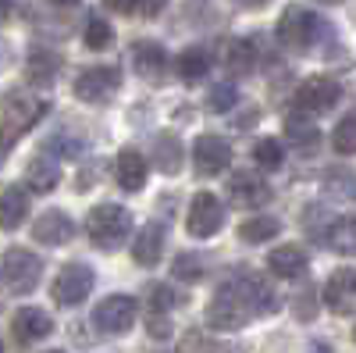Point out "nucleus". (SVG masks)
<instances>
[{
	"instance_id": "nucleus-41",
	"label": "nucleus",
	"mask_w": 356,
	"mask_h": 353,
	"mask_svg": "<svg viewBox=\"0 0 356 353\" xmlns=\"http://www.w3.org/2000/svg\"><path fill=\"white\" fill-rule=\"evenodd\" d=\"M50 4H57V8H75L79 0H50Z\"/></svg>"
},
{
	"instance_id": "nucleus-17",
	"label": "nucleus",
	"mask_w": 356,
	"mask_h": 353,
	"mask_svg": "<svg viewBox=\"0 0 356 353\" xmlns=\"http://www.w3.org/2000/svg\"><path fill=\"white\" fill-rule=\"evenodd\" d=\"M25 182H29V189L33 193H50L57 182H61V164H57V157L54 154H36L33 161H29V168H25Z\"/></svg>"
},
{
	"instance_id": "nucleus-35",
	"label": "nucleus",
	"mask_w": 356,
	"mask_h": 353,
	"mask_svg": "<svg viewBox=\"0 0 356 353\" xmlns=\"http://www.w3.org/2000/svg\"><path fill=\"white\" fill-rule=\"evenodd\" d=\"M235 104H239V90H235L232 82L214 86L211 97H207V111H211V114H225V111H232Z\"/></svg>"
},
{
	"instance_id": "nucleus-40",
	"label": "nucleus",
	"mask_w": 356,
	"mask_h": 353,
	"mask_svg": "<svg viewBox=\"0 0 356 353\" xmlns=\"http://www.w3.org/2000/svg\"><path fill=\"white\" fill-rule=\"evenodd\" d=\"M310 353H332V346H328V343H314Z\"/></svg>"
},
{
	"instance_id": "nucleus-32",
	"label": "nucleus",
	"mask_w": 356,
	"mask_h": 353,
	"mask_svg": "<svg viewBox=\"0 0 356 353\" xmlns=\"http://www.w3.org/2000/svg\"><path fill=\"white\" fill-rule=\"evenodd\" d=\"M253 157L264 171H278L285 164V150H282V143L278 139H257L253 143Z\"/></svg>"
},
{
	"instance_id": "nucleus-37",
	"label": "nucleus",
	"mask_w": 356,
	"mask_h": 353,
	"mask_svg": "<svg viewBox=\"0 0 356 353\" xmlns=\"http://www.w3.org/2000/svg\"><path fill=\"white\" fill-rule=\"evenodd\" d=\"M146 329H150L154 339H168L171 336V321L168 317H146Z\"/></svg>"
},
{
	"instance_id": "nucleus-30",
	"label": "nucleus",
	"mask_w": 356,
	"mask_h": 353,
	"mask_svg": "<svg viewBox=\"0 0 356 353\" xmlns=\"http://www.w3.org/2000/svg\"><path fill=\"white\" fill-rule=\"evenodd\" d=\"M82 40H86L89 50H107V47L114 43V29H111V22H107L104 15H89Z\"/></svg>"
},
{
	"instance_id": "nucleus-14",
	"label": "nucleus",
	"mask_w": 356,
	"mask_h": 353,
	"mask_svg": "<svg viewBox=\"0 0 356 353\" xmlns=\"http://www.w3.org/2000/svg\"><path fill=\"white\" fill-rule=\"evenodd\" d=\"M11 332L18 343H40L54 332V317L40 307H18L11 317Z\"/></svg>"
},
{
	"instance_id": "nucleus-11",
	"label": "nucleus",
	"mask_w": 356,
	"mask_h": 353,
	"mask_svg": "<svg viewBox=\"0 0 356 353\" xmlns=\"http://www.w3.org/2000/svg\"><path fill=\"white\" fill-rule=\"evenodd\" d=\"M342 100V86L328 75H310L307 82H300V90H296V104H300L303 111H332L335 104Z\"/></svg>"
},
{
	"instance_id": "nucleus-9",
	"label": "nucleus",
	"mask_w": 356,
	"mask_h": 353,
	"mask_svg": "<svg viewBox=\"0 0 356 353\" xmlns=\"http://www.w3.org/2000/svg\"><path fill=\"white\" fill-rule=\"evenodd\" d=\"M225 225V203L214 196V193H196L193 203H189V235H196V240H211V235H218Z\"/></svg>"
},
{
	"instance_id": "nucleus-44",
	"label": "nucleus",
	"mask_w": 356,
	"mask_h": 353,
	"mask_svg": "<svg viewBox=\"0 0 356 353\" xmlns=\"http://www.w3.org/2000/svg\"><path fill=\"white\" fill-rule=\"evenodd\" d=\"M47 353H65V350H47Z\"/></svg>"
},
{
	"instance_id": "nucleus-27",
	"label": "nucleus",
	"mask_w": 356,
	"mask_h": 353,
	"mask_svg": "<svg viewBox=\"0 0 356 353\" xmlns=\"http://www.w3.org/2000/svg\"><path fill=\"white\" fill-rule=\"evenodd\" d=\"M278 232H282V221H278V218L260 214V218H250V221H243V225H239V240H243V243H250V246H257V243L275 240Z\"/></svg>"
},
{
	"instance_id": "nucleus-1",
	"label": "nucleus",
	"mask_w": 356,
	"mask_h": 353,
	"mask_svg": "<svg viewBox=\"0 0 356 353\" xmlns=\"http://www.w3.org/2000/svg\"><path fill=\"white\" fill-rule=\"evenodd\" d=\"M278 307H282V300L271 289V282H264V275H257V272H239L218 285L214 300L207 304L203 321L214 332H239L253 317L275 314Z\"/></svg>"
},
{
	"instance_id": "nucleus-21",
	"label": "nucleus",
	"mask_w": 356,
	"mask_h": 353,
	"mask_svg": "<svg viewBox=\"0 0 356 353\" xmlns=\"http://www.w3.org/2000/svg\"><path fill=\"white\" fill-rule=\"evenodd\" d=\"M267 268L278 279H303L307 275V253L300 246H278L267 257Z\"/></svg>"
},
{
	"instance_id": "nucleus-4",
	"label": "nucleus",
	"mask_w": 356,
	"mask_h": 353,
	"mask_svg": "<svg viewBox=\"0 0 356 353\" xmlns=\"http://www.w3.org/2000/svg\"><path fill=\"white\" fill-rule=\"evenodd\" d=\"M0 279L4 285L15 292V297H25V292H33L43 279V260L29 250H8L4 260H0Z\"/></svg>"
},
{
	"instance_id": "nucleus-25",
	"label": "nucleus",
	"mask_w": 356,
	"mask_h": 353,
	"mask_svg": "<svg viewBox=\"0 0 356 353\" xmlns=\"http://www.w3.org/2000/svg\"><path fill=\"white\" fill-rule=\"evenodd\" d=\"M328 250H335L339 257H356V218H339L332 221V228L324 232Z\"/></svg>"
},
{
	"instance_id": "nucleus-3",
	"label": "nucleus",
	"mask_w": 356,
	"mask_h": 353,
	"mask_svg": "<svg viewBox=\"0 0 356 353\" xmlns=\"http://www.w3.org/2000/svg\"><path fill=\"white\" fill-rule=\"evenodd\" d=\"M86 232H89V243L97 250L114 253L132 235V211L122 207V203H97L86 218Z\"/></svg>"
},
{
	"instance_id": "nucleus-29",
	"label": "nucleus",
	"mask_w": 356,
	"mask_h": 353,
	"mask_svg": "<svg viewBox=\"0 0 356 353\" xmlns=\"http://www.w3.org/2000/svg\"><path fill=\"white\" fill-rule=\"evenodd\" d=\"M178 304H182V297H178L171 285L157 282V285H150V292H146V317H168Z\"/></svg>"
},
{
	"instance_id": "nucleus-12",
	"label": "nucleus",
	"mask_w": 356,
	"mask_h": 353,
	"mask_svg": "<svg viewBox=\"0 0 356 353\" xmlns=\"http://www.w3.org/2000/svg\"><path fill=\"white\" fill-rule=\"evenodd\" d=\"M228 196H232L235 207L257 211V207H264V203H271V186L253 171H235L228 179Z\"/></svg>"
},
{
	"instance_id": "nucleus-34",
	"label": "nucleus",
	"mask_w": 356,
	"mask_h": 353,
	"mask_svg": "<svg viewBox=\"0 0 356 353\" xmlns=\"http://www.w3.org/2000/svg\"><path fill=\"white\" fill-rule=\"evenodd\" d=\"M111 8H118L122 15H143V18H157L164 8H168V0H107Z\"/></svg>"
},
{
	"instance_id": "nucleus-38",
	"label": "nucleus",
	"mask_w": 356,
	"mask_h": 353,
	"mask_svg": "<svg viewBox=\"0 0 356 353\" xmlns=\"http://www.w3.org/2000/svg\"><path fill=\"white\" fill-rule=\"evenodd\" d=\"M235 8H243V11H257V8H264L267 0H232Z\"/></svg>"
},
{
	"instance_id": "nucleus-28",
	"label": "nucleus",
	"mask_w": 356,
	"mask_h": 353,
	"mask_svg": "<svg viewBox=\"0 0 356 353\" xmlns=\"http://www.w3.org/2000/svg\"><path fill=\"white\" fill-rule=\"evenodd\" d=\"M154 164L164 175H178V168H182V143H178V136H161L154 143Z\"/></svg>"
},
{
	"instance_id": "nucleus-45",
	"label": "nucleus",
	"mask_w": 356,
	"mask_h": 353,
	"mask_svg": "<svg viewBox=\"0 0 356 353\" xmlns=\"http://www.w3.org/2000/svg\"><path fill=\"white\" fill-rule=\"evenodd\" d=\"M0 353H4V343H0Z\"/></svg>"
},
{
	"instance_id": "nucleus-16",
	"label": "nucleus",
	"mask_w": 356,
	"mask_h": 353,
	"mask_svg": "<svg viewBox=\"0 0 356 353\" xmlns=\"http://www.w3.org/2000/svg\"><path fill=\"white\" fill-rule=\"evenodd\" d=\"M114 179L125 193H139L146 182V157L136 150V146H122V154L114 161Z\"/></svg>"
},
{
	"instance_id": "nucleus-18",
	"label": "nucleus",
	"mask_w": 356,
	"mask_h": 353,
	"mask_svg": "<svg viewBox=\"0 0 356 353\" xmlns=\"http://www.w3.org/2000/svg\"><path fill=\"white\" fill-rule=\"evenodd\" d=\"M285 136H289V143L296 146L300 154H317L321 150V129L310 122L307 114H289L285 118Z\"/></svg>"
},
{
	"instance_id": "nucleus-5",
	"label": "nucleus",
	"mask_w": 356,
	"mask_h": 353,
	"mask_svg": "<svg viewBox=\"0 0 356 353\" xmlns=\"http://www.w3.org/2000/svg\"><path fill=\"white\" fill-rule=\"evenodd\" d=\"M93 282H97V275H93V268L89 264H82V260H72V264H65L61 268V275L54 279V304L57 307H79L89 292H93Z\"/></svg>"
},
{
	"instance_id": "nucleus-13",
	"label": "nucleus",
	"mask_w": 356,
	"mask_h": 353,
	"mask_svg": "<svg viewBox=\"0 0 356 353\" xmlns=\"http://www.w3.org/2000/svg\"><path fill=\"white\" fill-rule=\"evenodd\" d=\"M132 65H136V72L146 82H164L168 79V68H171L168 50L161 43H154V40H143V43L132 47Z\"/></svg>"
},
{
	"instance_id": "nucleus-33",
	"label": "nucleus",
	"mask_w": 356,
	"mask_h": 353,
	"mask_svg": "<svg viewBox=\"0 0 356 353\" xmlns=\"http://www.w3.org/2000/svg\"><path fill=\"white\" fill-rule=\"evenodd\" d=\"M178 353H243V350H235L228 343H218V339H207L203 332H189L182 339V346H178Z\"/></svg>"
},
{
	"instance_id": "nucleus-22",
	"label": "nucleus",
	"mask_w": 356,
	"mask_h": 353,
	"mask_svg": "<svg viewBox=\"0 0 356 353\" xmlns=\"http://www.w3.org/2000/svg\"><path fill=\"white\" fill-rule=\"evenodd\" d=\"M57 72H61V57H57L54 50H47V47H33V50H29V68H25L29 82L50 86L57 79Z\"/></svg>"
},
{
	"instance_id": "nucleus-36",
	"label": "nucleus",
	"mask_w": 356,
	"mask_h": 353,
	"mask_svg": "<svg viewBox=\"0 0 356 353\" xmlns=\"http://www.w3.org/2000/svg\"><path fill=\"white\" fill-rule=\"evenodd\" d=\"M332 143H335L339 154H356V118H342V122L335 125Z\"/></svg>"
},
{
	"instance_id": "nucleus-24",
	"label": "nucleus",
	"mask_w": 356,
	"mask_h": 353,
	"mask_svg": "<svg viewBox=\"0 0 356 353\" xmlns=\"http://www.w3.org/2000/svg\"><path fill=\"white\" fill-rule=\"evenodd\" d=\"M356 289V279L349 275V272H335L332 279H328V285H324V304H328L335 314H346L349 307H353V300H349V292Z\"/></svg>"
},
{
	"instance_id": "nucleus-39",
	"label": "nucleus",
	"mask_w": 356,
	"mask_h": 353,
	"mask_svg": "<svg viewBox=\"0 0 356 353\" xmlns=\"http://www.w3.org/2000/svg\"><path fill=\"white\" fill-rule=\"evenodd\" d=\"M8 150H11V143H8L4 136H0V164H4V161H8Z\"/></svg>"
},
{
	"instance_id": "nucleus-7",
	"label": "nucleus",
	"mask_w": 356,
	"mask_h": 353,
	"mask_svg": "<svg viewBox=\"0 0 356 353\" xmlns=\"http://www.w3.org/2000/svg\"><path fill=\"white\" fill-rule=\"evenodd\" d=\"M122 90V68L114 65H93L75 79V97L82 104H107Z\"/></svg>"
},
{
	"instance_id": "nucleus-26",
	"label": "nucleus",
	"mask_w": 356,
	"mask_h": 353,
	"mask_svg": "<svg viewBox=\"0 0 356 353\" xmlns=\"http://www.w3.org/2000/svg\"><path fill=\"white\" fill-rule=\"evenodd\" d=\"M175 68H178V79L182 82H200V79H207V72H211V57H207V50L193 47L186 54H178Z\"/></svg>"
},
{
	"instance_id": "nucleus-19",
	"label": "nucleus",
	"mask_w": 356,
	"mask_h": 353,
	"mask_svg": "<svg viewBox=\"0 0 356 353\" xmlns=\"http://www.w3.org/2000/svg\"><path fill=\"white\" fill-rule=\"evenodd\" d=\"M161 253H164V228L157 221H150L132 240V257H136V264H143V268H154V264L161 260Z\"/></svg>"
},
{
	"instance_id": "nucleus-43",
	"label": "nucleus",
	"mask_w": 356,
	"mask_h": 353,
	"mask_svg": "<svg viewBox=\"0 0 356 353\" xmlns=\"http://www.w3.org/2000/svg\"><path fill=\"white\" fill-rule=\"evenodd\" d=\"M321 4H328V8H335V4H342V0H321Z\"/></svg>"
},
{
	"instance_id": "nucleus-15",
	"label": "nucleus",
	"mask_w": 356,
	"mask_h": 353,
	"mask_svg": "<svg viewBox=\"0 0 356 353\" xmlns=\"http://www.w3.org/2000/svg\"><path fill=\"white\" fill-rule=\"evenodd\" d=\"M75 235V221L65 211H43L33 225V240H40L43 246H65Z\"/></svg>"
},
{
	"instance_id": "nucleus-20",
	"label": "nucleus",
	"mask_w": 356,
	"mask_h": 353,
	"mask_svg": "<svg viewBox=\"0 0 356 353\" xmlns=\"http://www.w3.org/2000/svg\"><path fill=\"white\" fill-rule=\"evenodd\" d=\"M29 218V196L22 186H8L0 193V228L4 232H15L22 221Z\"/></svg>"
},
{
	"instance_id": "nucleus-6",
	"label": "nucleus",
	"mask_w": 356,
	"mask_h": 353,
	"mask_svg": "<svg viewBox=\"0 0 356 353\" xmlns=\"http://www.w3.org/2000/svg\"><path fill=\"white\" fill-rule=\"evenodd\" d=\"M47 111H50V104L40 100V97H11L8 107H4V125H0V136H4V139L15 146Z\"/></svg>"
},
{
	"instance_id": "nucleus-2",
	"label": "nucleus",
	"mask_w": 356,
	"mask_h": 353,
	"mask_svg": "<svg viewBox=\"0 0 356 353\" xmlns=\"http://www.w3.org/2000/svg\"><path fill=\"white\" fill-rule=\"evenodd\" d=\"M321 36H332L328 22L303 4L285 8V15L278 18V40H282V47H289L296 54H310L314 47H321Z\"/></svg>"
},
{
	"instance_id": "nucleus-31",
	"label": "nucleus",
	"mask_w": 356,
	"mask_h": 353,
	"mask_svg": "<svg viewBox=\"0 0 356 353\" xmlns=\"http://www.w3.org/2000/svg\"><path fill=\"white\" fill-rule=\"evenodd\" d=\"M171 272H175L178 282H200L207 275V257H200V253H178L175 264H171Z\"/></svg>"
},
{
	"instance_id": "nucleus-23",
	"label": "nucleus",
	"mask_w": 356,
	"mask_h": 353,
	"mask_svg": "<svg viewBox=\"0 0 356 353\" xmlns=\"http://www.w3.org/2000/svg\"><path fill=\"white\" fill-rule=\"evenodd\" d=\"M260 36H243V40H235L232 47H228V68L235 72V75H250V72H257V65H260V43H257Z\"/></svg>"
},
{
	"instance_id": "nucleus-42",
	"label": "nucleus",
	"mask_w": 356,
	"mask_h": 353,
	"mask_svg": "<svg viewBox=\"0 0 356 353\" xmlns=\"http://www.w3.org/2000/svg\"><path fill=\"white\" fill-rule=\"evenodd\" d=\"M8 11H11V0H0V18H8Z\"/></svg>"
},
{
	"instance_id": "nucleus-8",
	"label": "nucleus",
	"mask_w": 356,
	"mask_h": 353,
	"mask_svg": "<svg viewBox=\"0 0 356 353\" xmlns=\"http://www.w3.org/2000/svg\"><path fill=\"white\" fill-rule=\"evenodd\" d=\"M136 300L129 297V292H114V297L100 300L97 311H93V325L104 332V336H125L132 325H136Z\"/></svg>"
},
{
	"instance_id": "nucleus-10",
	"label": "nucleus",
	"mask_w": 356,
	"mask_h": 353,
	"mask_svg": "<svg viewBox=\"0 0 356 353\" xmlns=\"http://www.w3.org/2000/svg\"><path fill=\"white\" fill-rule=\"evenodd\" d=\"M193 164H196V175H203V179H214V175H221L228 164H232V146L228 139L221 136H200L193 143Z\"/></svg>"
}]
</instances>
